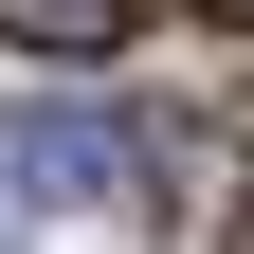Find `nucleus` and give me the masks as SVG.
<instances>
[{
	"label": "nucleus",
	"mask_w": 254,
	"mask_h": 254,
	"mask_svg": "<svg viewBox=\"0 0 254 254\" xmlns=\"http://www.w3.org/2000/svg\"><path fill=\"white\" fill-rule=\"evenodd\" d=\"M0 164H18V200H55V218H127L145 200V145H127L109 109H73V91H37V109L0 127Z\"/></svg>",
	"instance_id": "1"
},
{
	"label": "nucleus",
	"mask_w": 254,
	"mask_h": 254,
	"mask_svg": "<svg viewBox=\"0 0 254 254\" xmlns=\"http://www.w3.org/2000/svg\"><path fill=\"white\" fill-rule=\"evenodd\" d=\"M0 37H18V55H127L145 0H0Z\"/></svg>",
	"instance_id": "2"
},
{
	"label": "nucleus",
	"mask_w": 254,
	"mask_h": 254,
	"mask_svg": "<svg viewBox=\"0 0 254 254\" xmlns=\"http://www.w3.org/2000/svg\"><path fill=\"white\" fill-rule=\"evenodd\" d=\"M200 18H254V0H200Z\"/></svg>",
	"instance_id": "3"
}]
</instances>
